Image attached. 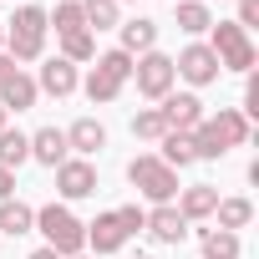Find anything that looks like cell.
Listing matches in <instances>:
<instances>
[{
    "label": "cell",
    "instance_id": "obj_1",
    "mask_svg": "<svg viewBox=\"0 0 259 259\" xmlns=\"http://www.w3.org/2000/svg\"><path fill=\"white\" fill-rule=\"evenodd\" d=\"M36 224H41V234L51 239V254H61V259H71V254H81V244H87V229L66 213V208H41L36 213Z\"/></svg>",
    "mask_w": 259,
    "mask_h": 259
},
{
    "label": "cell",
    "instance_id": "obj_2",
    "mask_svg": "<svg viewBox=\"0 0 259 259\" xmlns=\"http://www.w3.org/2000/svg\"><path fill=\"white\" fill-rule=\"evenodd\" d=\"M127 178H133L153 203H168L178 193V173L163 163V158H133V168H127Z\"/></svg>",
    "mask_w": 259,
    "mask_h": 259
},
{
    "label": "cell",
    "instance_id": "obj_3",
    "mask_svg": "<svg viewBox=\"0 0 259 259\" xmlns=\"http://www.w3.org/2000/svg\"><path fill=\"white\" fill-rule=\"evenodd\" d=\"M213 56H224L219 66H229V71H249L254 66V46L244 41V31L239 26H229V21H219L213 26V46H208Z\"/></svg>",
    "mask_w": 259,
    "mask_h": 259
},
{
    "label": "cell",
    "instance_id": "obj_4",
    "mask_svg": "<svg viewBox=\"0 0 259 259\" xmlns=\"http://www.w3.org/2000/svg\"><path fill=\"white\" fill-rule=\"evenodd\" d=\"M133 71H138V92H148V97H168V87H173V61H168V56L153 51V56H143Z\"/></svg>",
    "mask_w": 259,
    "mask_h": 259
},
{
    "label": "cell",
    "instance_id": "obj_5",
    "mask_svg": "<svg viewBox=\"0 0 259 259\" xmlns=\"http://www.w3.org/2000/svg\"><path fill=\"white\" fill-rule=\"evenodd\" d=\"M56 188L66 193V198H87V193H97V173H92V163H61L56 168Z\"/></svg>",
    "mask_w": 259,
    "mask_h": 259
},
{
    "label": "cell",
    "instance_id": "obj_6",
    "mask_svg": "<svg viewBox=\"0 0 259 259\" xmlns=\"http://www.w3.org/2000/svg\"><path fill=\"white\" fill-rule=\"evenodd\" d=\"M173 71H183L188 81H213V76H219V56H213L208 46H188V51L173 61Z\"/></svg>",
    "mask_w": 259,
    "mask_h": 259
},
{
    "label": "cell",
    "instance_id": "obj_7",
    "mask_svg": "<svg viewBox=\"0 0 259 259\" xmlns=\"http://www.w3.org/2000/svg\"><path fill=\"white\" fill-rule=\"evenodd\" d=\"M143 229H153V239H163V244H178V239L188 234V219H183L178 208H168V203H163L158 213H148V219H143Z\"/></svg>",
    "mask_w": 259,
    "mask_h": 259
},
{
    "label": "cell",
    "instance_id": "obj_8",
    "mask_svg": "<svg viewBox=\"0 0 259 259\" xmlns=\"http://www.w3.org/2000/svg\"><path fill=\"white\" fill-rule=\"evenodd\" d=\"M163 117H168L173 133H188V127H198V122H203V102H198V97H168Z\"/></svg>",
    "mask_w": 259,
    "mask_h": 259
},
{
    "label": "cell",
    "instance_id": "obj_9",
    "mask_svg": "<svg viewBox=\"0 0 259 259\" xmlns=\"http://www.w3.org/2000/svg\"><path fill=\"white\" fill-rule=\"evenodd\" d=\"M41 87H46L51 97H66V92H76V66H71L66 56L46 61V66H41Z\"/></svg>",
    "mask_w": 259,
    "mask_h": 259
},
{
    "label": "cell",
    "instance_id": "obj_10",
    "mask_svg": "<svg viewBox=\"0 0 259 259\" xmlns=\"http://www.w3.org/2000/svg\"><path fill=\"white\" fill-rule=\"evenodd\" d=\"M31 158H41V163L61 168V163H66V133H56V127L36 133V138H31Z\"/></svg>",
    "mask_w": 259,
    "mask_h": 259
},
{
    "label": "cell",
    "instance_id": "obj_11",
    "mask_svg": "<svg viewBox=\"0 0 259 259\" xmlns=\"http://www.w3.org/2000/svg\"><path fill=\"white\" fill-rule=\"evenodd\" d=\"M87 239L97 244V254H117L127 234H122V224H117V213H102V219L92 224V234H87Z\"/></svg>",
    "mask_w": 259,
    "mask_h": 259
},
{
    "label": "cell",
    "instance_id": "obj_12",
    "mask_svg": "<svg viewBox=\"0 0 259 259\" xmlns=\"http://www.w3.org/2000/svg\"><path fill=\"white\" fill-rule=\"evenodd\" d=\"M208 127H213V138L224 143V153H229V148H239V143L249 138V127H244V117H239V112H219Z\"/></svg>",
    "mask_w": 259,
    "mask_h": 259
},
{
    "label": "cell",
    "instance_id": "obj_13",
    "mask_svg": "<svg viewBox=\"0 0 259 259\" xmlns=\"http://www.w3.org/2000/svg\"><path fill=\"white\" fill-rule=\"evenodd\" d=\"M213 208H219V193H213L208 183H193V188L183 193V208H178V213H183V219H203V213H213Z\"/></svg>",
    "mask_w": 259,
    "mask_h": 259
},
{
    "label": "cell",
    "instance_id": "obj_14",
    "mask_svg": "<svg viewBox=\"0 0 259 259\" xmlns=\"http://www.w3.org/2000/svg\"><path fill=\"white\" fill-rule=\"evenodd\" d=\"M102 143H107V133H102V122H92V117L76 122L71 133H66V148H76V153H97Z\"/></svg>",
    "mask_w": 259,
    "mask_h": 259
},
{
    "label": "cell",
    "instance_id": "obj_15",
    "mask_svg": "<svg viewBox=\"0 0 259 259\" xmlns=\"http://www.w3.org/2000/svg\"><path fill=\"white\" fill-rule=\"evenodd\" d=\"M0 97H6V102H0V107H16V112H26V107L36 102V81L16 71V76H11L6 87H0Z\"/></svg>",
    "mask_w": 259,
    "mask_h": 259
},
{
    "label": "cell",
    "instance_id": "obj_16",
    "mask_svg": "<svg viewBox=\"0 0 259 259\" xmlns=\"http://www.w3.org/2000/svg\"><path fill=\"white\" fill-rule=\"evenodd\" d=\"M31 158V138H21V133H0V168H21Z\"/></svg>",
    "mask_w": 259,
    "mask_h": 259
},
{
    "label": "cell",
    "instance_id": "obj_17",
    "mask_svg": "<svg viewBox=\"0 0 259 259\" xmlns=\"http://www.w3.org/2000/svg\"><path fill=\"white\" fill-rule=\"evenodd\" d=\"M31 224H36V213H31L26 203H16V198L0 203V229H6V234H26Z\"/></svg>",
    "mask_w": 259,
    "mask_h": 259
},
{
    "label": "cell",
    "instance_id": "obj_18",
    "mask_svg": "<svg viewBox=\"0 0 259 259\" xmlns=\"http://www.w3.org/2000/svg\"><path fill=\"white\" fill-rule=\"evenodd\" d=\"M163 163H168V168L193 163V138H188V133H168V138H163Z\"/></svg>",
    "mask_w": 259,
    "mask_h": 259
},
{
    "label": "cell",
    "instance_id": "obj_19",
    "mask_svg": "<svg viewBox=\"0 0 259 259\" xmlns=\"http://www.w3.org/2000/svg\"><path fill=\"white\" fill-rule=\"evenodd\" d=\"M203 259H239V239H234L229 229L203 234Z\"/></svg>",
    "mask_w": 259,
    "mask_h": 259
},
{
    "label": "cell",
    "instance_id": "obj_20",
    "mask_svg": "<svg viewBox=\"0 0 259 259\" xmlns=\"http://www.w3.org/2000/svg\"><path fill=\"white\" fill-rule=\"evenodd\" d=\"M153 41H158V26H153V21H133V26H122V46H127V51H148Z\"/></svg>",
    "mask_w": 259,
    "mask_h": 259
},
{
    "label": "cell",
    "instance_id": "obj_21",
    "mask_svg": "<svg viewBox=\"0 0 259 259\" xmlns=\"http://www.w3.org/2000/svg\"><path fill=\"white\" fill-rule=\"evenodd\" d=\"M46 26H56L61 36H76V31H87V16H81V6L61 0V6H56V21H46Z\"/></svg>",
    "mask_w": 259,
    "mask_h": 259
},
{
    "label": "cell",
    "instance_id": "obj_22",
    "mask_svg": "<svg viewBox=\"0 0 259 259\" xmlns=\"http://www.w3.org/2000/svg\"><path fill=\"white\" fill-rule=\"evenodd\" d=\"M249 213H254V208H249V198H224V203H219V224H224L229 234H234V229H244V224H249Z\"/></svg>",
    "mask_w": 259,
    "mask_h": 259
},
{
    "label": "cell",
    "instance_id": "obj_23",
    "mask_svg": "<svg viewBox=\"0 0 259 259\" xmlns=\"http://www.w3.org/2000/svg\"><path fill=\"white\" fill-rule=\"evenodd\" d=\"M81 16H87V26H117V0H81Z\"/></svg>",
    "mask_w": 259,
    "mask_h": 259
},
{
    "label": "cell",
    "instance_id": "obj_24",
    "mask_svg": "<svg viewBox=\"0 0 259 259\" xmlns=\"http://www.w3.org/2000/svg\"><path fill=\"white\" fill-rule=\"evenodd\" d=\"M213 21H208V11L198 6V0H183L178 6V31H208Z\"/></svg>",
    "mask_w": 259,
    "mask_h": 259
},
{
    "label": "cell",
    "instance_id": "obj_25",
    "mask_svg": "<svg viewBox=\"0 0 259 259\" xmlns=\"http://www.w3.org/2000/svg\"><path fill=\"white\" fill-rule=\"evenodd\" d=\"M117 92H122V81H112V76H107L102 66H97V71L87 76V97H92V102H112Z\"/></svg>",
    "mask_w": 259,
    "mask_h": 259
},
{
    "label": "cell",
    "instance_id": "obj_26",
    "mask_svg": "<svg viewBox=\"0 0 259 259\" xmlns=\"http://www.w3.org/2000/svg\"><path fill=\"white\" fill-rule=\"evenodd\" d=\"M11 26H16V31H26V36H46V11H36V6H21Z\"/></svg>",
    "mask_w": 259,
    "mask_h": 259
},
{
    "label": "cell",
    "instance_id": "obj_27",
    "mask_svg": "<svg viewBox=\"0 0 259 259\" xmlns=\"http://www.w3.org/2000/svg\"><path fill=\"white\" fill-rule=\"evenodd\" d=\"M133 133H138V138H168L173 127H168V117H163V112H143V117L133 122Z\"/></svg>",
    "mask_w": 259,
    "mask_h": 259
},
{
    "label": "cell",
    "instance_id": "obj_28",
    "mask_svg": "<svg viewBox=\"0 0 259 259\" xmlns=\"http://www.w3.org/2000/svg\"><path fill=\"white\" fill-rule=\"evenodd\" d=\"M97 66H102V71H107L112 81H127V76H133V56H127V51H107V56H102Z\"/></svg>",
    "mask_w": 259,
    "mask_h": 259
},
{
    "label": "cell",
    "instance_id": "obj_29",
    "mask_svg": "<svg viewBox=\"0 0 259 259\" xmlns=\"http://www.w3.org/2000/svg\"><path fill=\"white\" fill-rule=\"evenodd\" d=\"M97 46H92V36L87 31H76V36H66V61H87Z\"/></svg>",
    "mask_w": 259,
    "mask_h": 259
},
{
    "label": "cell",
    "instance_id": "obj_30",
    "mask_svg": "<svg viewBox=\"0 0 259 259\" xmlns=\"http://www.w3.org/2000/svg\"><path fill=\"white\" fill-rule=\"evenodd\" d=\"M143 219H148L143 208H117V224H122V234H138V229H143Z\"/></svg>",
    "mask_w": 259,
    "mask_h": 259
},
{
    "label": "cell",
    "instance_id": "obj_31",
    "mask_svg": "<svg viewBox=\"0 0 259 259\" xmlns=\"http://www.w3.org/2000/svg\"><path fill=\"white\" fill-rule=\"evenodd\" d=\"M244 26H259V0H244V6H239V31Z\"/></svg>",
    "mask_w": 259,
    "mask_h": 259
},
{
    "label": "cell",
    "instance_id": "obj_32",
    "mask_svg": "<svg viewBox=\"0 0 259 259\" xmlns=\"http://www.w3.org/2000/svg\"><path fill=\"white\" fill-rule=\"evenodd\" d=\"M11 188H16V178H11L6 168H0V203H6V198H11Z\"/></svg>",
    "mask_w": 259,
    "mask_h": 259
},
{
    "label": "cell",
    "instance_id": "obj_33",
    "mask_svg": "<svg viewBox=\"0 0 259 259\" xmlns=\"http://www.w3.org/2000/svg\"><path fill=\"white\" fill-rule=\"evenodd\" d=\"M11 76H16V61H11V56H0V87H6Z\"/></svg>",
    "mask_w": 259,
    "mask_h": 259
},
{
    "label": "cell",
    "instance_id": "obj_34",
    "mask_svg": "<svg viewBox=\"0 0 259 259\" xmlns=\"http://www.w3.org/2000/svg\"><path fill=\"white\" fill-rule=\"evenodd\" d=\"M31 259H61V254H51V249H36V254H31Z\"/></svg>",
    "mask_w": 259,
    "mask_h": 259
},
{
    "label": "cell",
    "instance_id": "obj_35",
    "mask_svg": "<svg viewBox=\"0 0 259 259\" xmlns=\"http://www.w3.org/2000/svg\"><path fill=\"white\" fill-rule=\"evenodd\" d=\"M0 133H6V107H0Z\"/></svg>",
    "mask_w": 259,
    "mask_h": 259
},
{
    "label": "cell",
    "instance_id": "obj_36",
    "mask_svg": "<svg viewBox=\"0 0 259 259\" xmlns=\"http://www.w3.org/2000/svg\"><path fill=\"white\" fill-rule=\"evenodd\" d=\"M0 41H6V26H0Z\"/></svg>",
    "mask_w": 259,
    "mask_h": 259
},
{
    "label": "cell",
    "instance_id": "obj_37",
    "mask_svg": "<svg viewBox=\"0 0 259 259\" xmlns=\"http://www.w3.org/2000/svg\"><path fill=\"white\" fill-rule=\"evenodd\" d=\"M71 259H81V254H71Z\"/></svg>",
    "mask_w": 259,
    "mask_h": 259
}]
</instances>
